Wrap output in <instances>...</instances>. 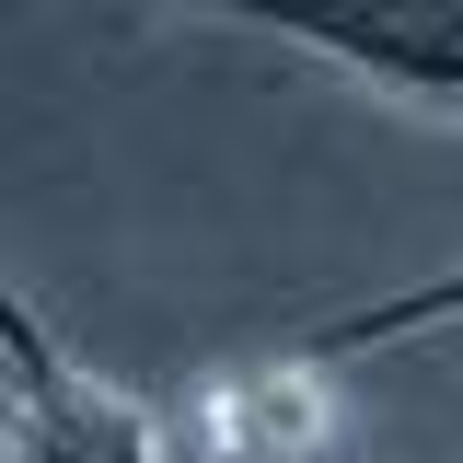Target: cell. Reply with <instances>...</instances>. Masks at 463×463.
<instances>
[{
	"label": "cell",
	"instance_id": "obj_3",
	"mask_svg": "<svg viewBox=\"0 0 463 463\" xmlns=\"http://www.w3.org/2000/svg\"><path fill=\"white\" fill-rule=\"evenodd\" d=\"M429 325H463V255L429 267V279H405V289H383V301H359V313H325V325L301 336V359H313V371H347V359L405 347V336H429Z\"/></svg>",
	"mask_w": 463,
	"mask_h": 463
},
{
	"label": "cell",
	"instance_id": "obj_2",
	"mask_svg": "<svg viewBox=\"0 0 463 463\" xmlns=\"http://www.w3.org/2000/svg\"><path fill=\"white\" fill-rule=\"evenodd\" d=\"M243 24H267L301 58L359 70L429 116H463V0H243Z\"/></svg>",
	"mask_w": 463,
	"mask_h": 463
},
{
	"label": "cell",
	"instance_id": "obj_1",
	"mask_svg": "<svg viewBox=\"0 0 463 463\" xmlns=\"http://www.w3.org/2000/svg\"><path fill=\"white\" fill-rule=\"evenodd\" d=\"M0 452L12 463H151V405L81 371L35 325V301H0Z\"/></svg>",
	"mask_w": 463,
	"mask_h": 463
}]
</instances>
